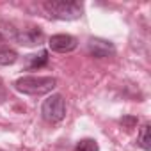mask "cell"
Masks as SVG:
<instances>
[{
    "label": "cell",
    "mask_w": 151,
    "mask_h": 151,
    "mask_svg": "<svg viewBox=\"0 0 151 151\" xmlns=\"http://www.w3.org/2000/svg\"><path fill=\"white\" fill-rule=\"evenodd\" d=\"M13 86L22 94L41 96V94L52 93L57 87V80L53 77H22Z\"/></svg>",
    "instance_id": "obj_2"
},
{
    "label": "cell",
    "mask_w": 151,
    "mask_h": 151,
    "mask_svg": "<svg viewBox=\"0 0 151 151\" xmlns=\"http://www.w3.org/2000/svg\"><path fill=\"white\" fill-rule=\"evenodd\" d=\"M137 144L144 149V151H149L151 149V135H149V124H142L140 132H139V137H137Z\"/></svg>",
    "instance_id": "obj_10"
},
{
    "label": "cell",
    "mask_w": 151,
    "mask_h": 151,
    "mask_svg": "<svg viewBox=\"0 0 151 151\" xmlns=\"http://www.w3.org/2000/svg\"><path fill=\"white\" fill-rule=\"evenodd\" d=\"M43 9L50 18L62 22L78 20L84 11L82 4L77 0H48V2H43Z\"/></svg>",
    "instance_id": "obj_1"
},
{
    "label": "cell",
    "mask_w": 151,
    "mask_h": 151,
    "mask_svg": "<svg viewBox=\"0 0 151 151\" xmlns=\"http://www.w3.org/2000/svg\"><path fill=\"white\" fill-rule=\"evenodd\" d=\"M75 151H100V147L94 139H82V140H78Z\"/></svg>",
    "instance_id": "obj_11"
},
{
    "label": "cell",
    "mask_w": 151,
    "mask_h": 151,
    "mask_svg": "<svg viewBox=\"0 0 151 151\" xmlns=\"http://www.w3.org/2000/svg\"><path fill=\"white\" fill-rule=\"evenodd\" d=\"M27 60H29V64H27L29 69H39V68H43V66L48 64V52L46 50H41L39 53L29 55Z\"/></svg>",
    "instance_id": "obj_7"
},
{
    "label": "cell",
    "mask_w": 151,
    "mask_h": 151,
    "mask_svg": "<svg viewBox=\"0 0 151 151\" xmlns=\"http://www.w3.org/2000/svg\"><path fill=\"white\" fill-rule=\"evenodd\" d=\"M18 60V53L9 46H0V66H11Z\"/></svg>",
    "instance_id": "obj_8"
},
{
    "label": "cell",
    "mask_w": 151,
    "mask_h": 151,
    "mask_svg": "<svg viewBox=\"0 0 151 151\" xmlns=\"http://www.w3.org/2000/svg\"><path fill=\"white\" fill-rule=\"evenodd\" d=\"M14 41L22 46H39L45 41V32L39 27H34V25L25 27V29H18Z\"/></svg>",
    "instance_id": "obj_4"
},
{
    "label": "cell",
    "mask_w": 151,
    "mask_h": 151,
    "mask_svg": "<svg viewBox=\"0 0 151 151\" xmlns=\"http://www.w3.org/2000/svg\"><path fill=\"white\" fill-rule=\"evenodd\" d=\"M41 116L46 123H60L66 117V101L60 94H52L48 96L43 105H41Z\"/></svg>",
    "instance_id": "obj_3"
},
{
    "label": "cell",
    "mask_w": 151,
    "mask_h": 151,
    "mask_svg": "<svg viewBox=\"0 0 151 151\" xmlns=\"http://www.w3.org/2000/svg\"><path fill=\"white\" fill-rule=\"evenodd\" d=\"M16 32H18V29L13 23H9V22L0 23V41H14Z\"/></svg>",
    "instance_id": "obj_9"
},
{
    "label": "cell",
    "mask_w": 151,
    "mask_h": 151,
    "mask_svg": "<svg viewBox=\"0 0 151 151\" xmlns=\"http://www.w3.org/2000/svg\"><path fill=\"white\" fill-rule=\"evenodd\" d=\"M87 52L91 57L94 59H105L116 53L114 45L109 39H101V37H89L87 41Z\"/></svg>",
    "instance_id": "obj_5"
},
{
    "label": "cell",
    "mask_w": 151,
    "mask_h": 151,
    "mask_svg": "<svg viewBox=\"0 0 151 151\" xmlns=\"http://www.w3.org/2000/svg\"><path fill=\"white\" fill-rule=\"evenodd\" d=\"M6 100V91H4V87L2 86H0V103H2Z\"/></svg>",
    "instance_id": "obj_13"
},
{
    "label": "cell",
    "mask_w": 151,
    "mask_h": 151,
    "mask_svg": "<svg viewBox=\"0 0 151 151\" xmlns=\"http://www.w3.org/2000/svg\"><path fill=\"white\" fill-rule=\"evenodd\" d=\"M121 123H123V124H126L128 128H132V124H135V123H137V119H135V117H123V119H121Z\"/></svg>",
    "instance_id": "obj_12"
},
{
    "label": "cell",
    "mask_w": 151,
    "mask_h": 151,
    "mask_svg": "<svg viewBox=\"0 0 151 151\" xmlns=\"http://www.w3.org/2000/svg\"><path fill=\"white\" fill-rule=\"evenodd\" d=\"M48 46H50L52 52L69 53L78 46V41H77V37H73L69 34H55V36H52L48 39Z\"/></svg>",
    "instance_id": "obj_6"
}]
</instances>
